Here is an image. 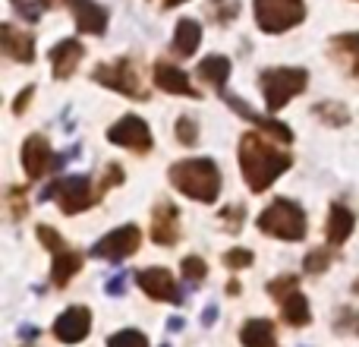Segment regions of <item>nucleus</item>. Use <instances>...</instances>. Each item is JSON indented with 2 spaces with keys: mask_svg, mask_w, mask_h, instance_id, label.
<instances>
[{
  "mask_svg": "<svg viewBox=\"0 0 359 347\" xmlns=\"http://www.w3.org/2000/svg\"><path fill=\"white\" fill-rule=\"evenodd\" d=\"M136 281L151 300H164V303H180V300H183L174 275H170L168 268H158V266L155 268H142V272L136 275Z\"/></svg>",
  "mask_w": 359,
  "mask_h": 347,
  "instance_id": "9b49d317",
  "label": "nucleus"
},
{
  "mask_svg": "<svg viewBox=\"0 0 359 347\" xmlns=\"http://www.w3.org/2000/svg\"><path fill=\"white\" fill-rule=\"evenodd\" d=\"M6 202H10V215L16 218H25V211H29V199H25V190H19V186H13L10 192H6Z\"/></svg>",
  "mask_w": 359,
  "mask_h": 347,
  "instance_id": "72a5a7b5",
  "label": "nucleus"
},
{
  "mask_svg": "<svg viewBox=\"0 0 359 347\" xmlns=\"http://www.w3.org/2000/svg\"><path fill=\"white\" fill-rule=\"evenodd\" d=\"M198 76H202L205 82H211V86L224 89L227 86V79H230V60L227 57H221V54L205 57V60L198 63Z\"/></svg>",
  "mask_w": 359,
  "mask_h": 347,
  "instance_id": "b1692460",
  "label": "nucleus"
},
{
  "mask_svg": "<svg viewBox=\"0 0 359 347\" xmlns=\"http://www.w3.org/2000/svg\"><path fill=\"white\" fill-rule=\"evenodd\" d=\"M69 10H73V22L79 32L86 35H104L107 29V10L95 0H69Z\"/></svg>",
  "mask_w": 359,
  "mask_h": 347,
  "instance_id": "2eb2a0df",
  "label": "nucleus"
},
{
  "mask_svg": "<svg viewBox=\"0 0 359 347\" xmlns=\"http://www.w3.org/2000/svg\"><path fill=\"white\" fill-rule=\"evenodd\" d=\"M221 98L227 101L230 107H233L236 117H243L246 124L259 126V130H262V133H268V136H271L274 143H293V130H290L287 124H280V120H268V117H262L259 111H252V107H249L246 101L236 98V95H230V92H221Z\"/></svg>",
  "mask_w": 359,
  "mask_h": 347,
  "instance_id": "9d476101",
  "label": "nucleus"
},
{
  "mask_svg": "<svg viewBox=\"0 0 359 347\" xmlns=\"http://www.w3.org/2000/svg\"><path fill=\"white\" fill-rule=\"evenodd\" d=\"M123 284H126V275H117V278L107 284V294H114V297H117V294L123 291Z\"/></svg>",
  "mask_w": 359,
  "mask_h": 347,
  "instance_id": "58836bf2",
  "label": "nucleus"
},
{
  "mask_svg": "<svg viewBox=\"0 0 359 347\" xmlns=\"http://www.w3.org/2000/svg\"><path fill=\"white\" fill-rule=\"evenodd\" d=\"M255 262V256L249 249H227L224 253V266L227 268H249Z\"/></svg>",
  "mask_w": 359,
  "mask_h": 347,
  "instance_id": "f704fd0d",
  "label": "nucleus"
},
{
  "mask_svg": "<svg viewBox=\"0 0 359 347\" xmlns=\"http://www.w3.org/2000/svg\"><path fill=\"white\" fill-rule=\"evenodd\" d=\"M155 86L161 89V92H170V95L198 98V92L192 89L189 76H186L180 67H174V63H168V60H158V63H155Z\"/></svg>",
  "mask_w": 359,
  "mask_h": 347,
  "instance_id": "dca6fc26",
  "label": "nucleus"
},
{
  "mask_svg": "<svg viewBox=\"0 0 359 347\" xmlns=\"http://www.w3.org/2000/svg\"><path fill=\"white\" fill-rule=\"evenodd\" d=\"M32 92H35V89H22V92H19V98L16 101H13V114H22L25 111V107H29V101H32Z\"/></svg>",
  "mask_w": 359,
  "mask_h": 347,
  "instance_id": "4c0bfd02",
  "label": "nucleus"
},
{
  "mask_svg": "<svg viewBox=\"0 0 359 347\" xmlns=\"http://www.w3.org/2000/svg\"><path fill=\"white\" fill-rule=\"evenodd\" d=\"M262 92H265V105L271 114H278L280 107H287V101L297 98L309 82V73L297 67H274L262 73Z\"/></svg>",
  "mask_w": 359,
  "mask_h": 347,
  "instance_id": "20e7f679",
  "label": "nucleus"
},
{
  "mask_svg": "<svg viewBox=\"0 0 359 347\" xmlns=\"http://www.w3.org/2000/svg\"><path fill=\"white\" fill-rule=\"evenodd\" d=\"M221 218H224V224H227L230 234H240V228H243V205L224 209V211H221Z\"/></svg>",
  "mask_w": 359,
  "mask_h": 347,
  "instance_id": "e433bc0d",
  "label": "nucleus"
},
{
  "mask_svg": "<svg viewBox=\"0 0 359 347\" xmlns=\"http://www.w3.org/2000/svg\"><path fill=\"white\" fill-rule=\"evenodd\" d=\"M117 183H123V168L120 164H107L104 168V177L98 180V196H104L111 186H117Z\"/></svg>",
  "mask_w": 359,
  "mask_h": 347,
  "instance_id": "c9c22d12",
  "label": "nucleus"
},
{
  "mask_svg": "<svg viewBox=\"0 0 359 347\" xmlns=\"http://www.w3.org/2000/svg\"><path fill=\"white\" fill-rule=\"evenodd\" d=\"M79 268H82V256L76 253V249H63V253H57L54 266H50V281H54L57 287H67L69 278H73Z\"/></svg>",
  "mask_w": 359,
  "mask_h": 347,
  "instance_id": "5701e85b",
  "label": "nucleus"
},
{
  "mask_svg": "<svg viewBox=\"0 0 359 347\" xmlns=\"http://www.w3.org/2000/svg\"><path fill=\"white\" fill-rule=\"evenodd\" d=\"M353 291H356V294H359V281H356V284H353Z\"/></svg>",
  "mask_w": 359,
  "mask_h": 347,
  "instance_id": "79ce46f5",
  "label": "nucleus"
},
{
  "mask_svg": "<svg viewBox=\"0 0 359 347\" xmlns=\"http://www.w3.org/2000/svg\"><path fill=\"white\" fill-rule=\"evenodd\" d=\"M41 199H54V202L60 205V211L79 215V211L92 209L101 196H98V186H92L88 177H63V180H57V183H50L48 190L41 192Z\"/></svg>",
  "mask_w": 359,
  "mask_h": 347,
  "instance_id": "39448f33",
  "label": "nucleus"
},
{
  "mask_svg": "<svg viewBox=\"0 0 359 347\" xmlns=\"http://www.w3.org/2000/svg\"><path fill=\"white\" fill-rule=\"evenodd\" d=\"M202 41V25L196 19H180L177 29H174V41H170V51L177 57H192Z\"/></svg>",
  "mask_w": 359,
  "mask_h": 347,
  "instance_id": "412c9836",
  "label": "nucleus"
},
{
  "mask_svg": "<svg viewBox=\"0 0 359 347\" xmlns=\"http://www.w3.org/2000/svg\"><path fill=\"white\" fill-rule=\"evenodd\" d=\"M107 347H149V338L136 329H123V332L107 338Z\"/></svg>",
  "mask_w": 359,
  "mask_h": 347,
  "instance_id": "bb28decb",
  "label": "nucleus"
},
{
  "mask_svg": "<svg viewBox=\"0 0 359 347\" xmlns=\"http://www.w3.org/2000/svg\"><path fill=\"white\" fill-rule=\"evenodd\" d=\"M259 230L278 240H303L306 237V211L293 199H274L259 215Z\"/></svg>",
  "mask_w": 359,
  "mask_h": 347,
  "instance_id": "7ed1b4c3",
  "label": "nucleus"
},
{
  "mask_svg": "<svg viewBox=\"0 0 359 347\" xmlns=\"http://www.w3.org/2000/svg\"><path fill=\"white\" fill-rule=\"evenodd\" d=\"M168 177L183 196L205 202V205H211L217 199V192H221V171H217V164L211 158H186V162H177V164H170Z\"/></svg>",
  "mask_w": 359,
  "mask_h": 347,
  "instance_id": "f03ea898",
  "label": "nucleus"
},
{
  "mask_svg": "<svg viewBox=\"0 0 359 347\" xmlns=\"http://www.w3.org/2000/svg\"><path fill=\"white\" fill-rule=\"evenodd\" d=\"M331 57L347 73H359V32H347V35L331 38Z\"/></svg>",
  "mask_w": 359,
  "mask_h": 347,
  "instance_id": "aec40b11",
  "label": "nucleus"
},
{
  "mask_svg": "<svg viewBox=\"0 0 359 347\" xmlns=\"http://www.w3.org/2000/svg\"><path fill=\"white\" fill-rule=\"evenodd\" d=\"M328 266H331V253H328V249H312V253L306 256V262H303V268H306L309 275L328 272Z\"/></svg>",
  "mask_w": 359,
  "mask_h": 347,
  "instance_id": "7c9ffc66",
  "label": "nucleus"
},
{
  "mask_svg": "<svg viewBox=\"0 0 359 347\" xmlns=\"http://www.w3.org/2000/svg\"><path fill=\"white\" fill-rule=\"evenodd\" d=\"M107 143L120 145V149L139 152V155H145V152L155 145V143H151L149 124H145L142 117H136V114H126L123 120H117V124L107 130Z\"/></svg>",
  "mask_w": 359,
  "mask_h": 347,
  "instance_id": "6e6552de",
  "label": "nucleus"
},
{
  "mask_svg": "<svg viewBox=\"0 0 359 347\" xmlns=\"http://www.w3.org/2000/svg\"><path fill=\"white\" fill-rule=\"evenodd\" d=\"M88 329H92V313L86 306H69L54 322V338L63 344H79L88 335Z\"/></svg>",
  "mask_w": 359,
  "mask_h": 347,
  "instance_id": "ddd939ff",
  "label": "nucleus"
},
{
  "mask_svg": "<svg viewBox=\"0 0 359 347\" xmlns=\"http://www.w3.org/2000/svg\"><path fill=\"white\" fill-rule=\"evenodd\" d=\"M312 114H316L322 124H331V126H347L350 124V111L344 105H337V101H322V105L312 107Z\"/></svg>",
  "mask_w": 359,
  "mask_h": 347,
  "instance_id": "a878e982",
  "label": "nucleus"
},
{
  "mask_svg": "<svg viewBox=\"0 0 359 347\" xmlns=\"http://www.w3.org/2000/svg\"><path fill=\"white\" fill-rule=\"evenodd\" d=\"M227 294H230V297H236V294H240V284H236V281H230V284H227Z\"/></svg>",
  "mask_w": 359,
  "mask_h": 347,
  "instance_id": "ea45409f",
  "label": "nucleus"
},
{
  "mask_svg": "<svg viewBox=\"0 0 359 347\" xmlns=\"http://www.w3.org/2000/svg\"><path fill=\"white\" fill-rule=\"evenodd\" d=\"M293 291H297V275H284V278H274L271 284H268V294H271L274 300H280V303H284Z\"/></svg>",
  "mask_w": 359,
  "mask_h": 347,
  "instance_id": "c756f323",
  "label": "nucleus"
},
{
  "mask_svg": "<svg viewBox=\"0 0 359 347\" xmlns=\"http://www.w3.org/2000/svg\"><path fill=\"white\" fill-rule=\"evenodd\" d=\"M180 268H183V278H189V281H205V275H208V266H205V259L202 256H186L183 262H180Z\"/></svg>",
  "mask_w": 359,
  "mask_h": 347,
  "instance_id": "c85d7f7f",
  "label": "nucleus"
},
{
  "mask_svg": "<svg viewBox=\"0 0 359 347\" xmlns=\"http://www.w3.org/2000/svg\"><path fill=\"white\" fill-rule=\"evenodd\" d=\"M13 4H16V10L22 13L25 19H38L44 6H57L60 0H13Z\"/></svg>",
  "mask_w": 359,
  "mask_h": 347,
  "instance_id": "2f4dec72",
  "label": "nucleus"
},
{
  "mask_svg": "<svg viewBox=\"0 0 359 347\" xmlns=\"http://www.w3.org/2000/svg\"><path fill=\"white\" fill-rule=\"evenodd\" d=\"M290 164H293L290 152H284L274 143H268L262 133H246V136L240 139L243 180H246V186L252 192H265Z\"/></svg>",
  "mask_w": 359,
  "mask_h": 347,
  "instance_id": "f257e3e1",
  "label": "nucleus"
},
{
  "mask_svg": "<svg viewBox=\"0 0 359 347\" xmlns=\"http://www.w3.org/2000/svg\"><path fill=\"white\" fill-rule=\"evenodd\" d=\"M174 136H177V143H180V145H196V139H198V126H196V120H192L189 114H183V117L177 120Z\"/></svg>",
  "mask_w": 359,
  "mask_h": 347,
  "instance_id": "cd10ccee",
  "label": "nucleus"
},
{
  "mask_svg": "<svg viewBox=\"0 0 359 347\" xmlns=\"http://www.w3.org/2000/svg\"><path fill=\"white\" fill-rule=\"evenodd\" d=\"M38 240H41L44 249H50V253H63V237L57 234L54 228H48V224H38Z\"/></svg>",
  "mask_w": 359,
  "mask_h": 347,
  "instance_id": "473e14b6",
  "label": "nucleus"
},
{
  "mask_svg": "<svg viewBox=\"0 0 359 347\" xmlns=\"http://www.w3.org/2000/svg\"><path fill=\"white\" fill-rule=\"evenodd\" d=\"M142 243V234H139L136 224H126V228H117L111 234H104L98 243L92 247V256L95 259H111V262H120L126 256H133Z\"/></svg>",
  "mask_w": 359,
  "mask_h": 347,
  "instance_id": "1a4fd4ad",
  "label": "nucleus"
},
{
  "mask_svg": "<svg viewBox=\"0 0 359 347\" xmlns=\"http://www.w3.org/2000/svg\"><path fill=\"white\" fill-rule=\"evenodd\" d=\"M92 79L114 89V92L126 95V98H136V101L149 98V92L142 89V82H139V76H136V67H133L126 57L117 63H101L98 70H92Z\"/></svg>",
  "mask_w": 359,
  "mask_h": 347,
  "instance_id": "0eeeda50",
  "label": "nucleus"
},
{
  "mask_svg": "<svg viewBox=\"0 0 359 347\" xmlns=\"http://www.w3.org/2000/svg\"><path fill=\"white\" fill-rule=\"evenodd\" d=\"M82 54H86V48H82L79 41H73V38L60 41L50 51V73H54L57 79H69V76L76 73V67H79Z\"/></svg>",
  "mask_w": 359,
  "mask_h": 347,
  "instance_id": "a211bd4d",
  "label": "nucleus"
},
{
  "mask_svg": "<svg viewBox=\"0 0 359 347\" xmlns=\"http://www.w3.org/2000/svg\"><path fill=\"white\" fill-rule=\"evenodd\" d=\"M243 347H274V322L271 319H249L240 332Z\"/></svg>",
  "mask_w": 359,
  "mask_h": 347,
  "instance_id": "4be33fe9",
  "label": "nucleus"
},
{
  "mask_svg": "<svg viewBox=\"0 0 359 347\" xmlns=\"http://www.w3.org/2000/svg\"><path fill=\"white\" fill-rule=\"evenodd\" d=\"M151 240L161 247H174L180 240V211L170 199H161L151 209Z\"/></svg>",
  "mask_w": 359,
  "mask_h": 347,
  "instance_id": "f8f14e48",
  "label": "nucleus"
},
{
  "mask_svg": "<svg viewBox=\"0 0 359 347\" xmlns=\"http://www.w3.org/2000/svg\"><path fill=\"white\" fill-rule=\"evenodd\" d=\"M284 319H287V325H293V329H299V325H309L312 313H309V303H306V297L299 291H293L290 297L284 300Z\"/></svg>",
  "mask_w": 359,
  "mask_h": 347,
  "instance_id": "393cba45",
  "label": "nucleus"
},
{
  "mask_svg": "<svg viewBox=\"0 0 359 347\" xmlns=\"http://www.w3.org/2000/svg\"><path fill=\"white\" fill-rule=\"evenodd\" d=\"M0 48H4L6 57H13V60H19V63L35 60V41H32V35L19 32L16 25H10V22L0 25Z\"/></svg>",
  "mask_w": 359,
  "mask_h": 347,
  "instance_id": "f3484780",
  "label": "nucleus"
},
{
  "mask_svg": "<svg viewBox=\"0 0 359 347\" xmlns=\"http://www.w3.org/2000/svg\"><path fill=\"white\" fill-rule=\"evenodd\" d=\"M50 164H57L54 162V155H50V143L44 136H29L22 143V168H25V177L29 180H38V177H44L48 171H54Z\"/></svg>",
  "mask_w": 359,
  "mask_h": 347,
  "instance_id": "4468645a",
  "label": "nucleus"
},
{
  "mask_svg": "<svg viewBox=\"0 0 359 347\" xmlns=\"http://www.w3.org/2000/svg\"><path fill=\"white\" fill-rule=\"evenodd\" d=\"M306 19V4L303 0H255V22L262 32L278 35Z\"/></svg>",
  "mask_w": 359,
  "mask_h": 347,
  "instance_id": "423d86ee",
  "label": "nucleus"
},
{
  "mask_svg": "<svg viewBox=\"0 0 359 347\" xmlns=\"http://www.w3.org/2000/svg\"><path fill=\"white\" fill-rule=\"evenodd\" d=\"M180 4H186V0H164V10H174Z\"/></svg>",
  "mask_w": 359,
  "mask_h": 347,
  "instance_id": "a19ab883",
  "label": "nucleus"
},
{
  "mask_svg": "<svg viewBox=\"0 0 359 347\" xmlns=\"http://www.w3.org/2000/svg\"><path fill=\"white\" fill-rule=\"evenodd\" d=\"M353 228H356V215H353V211H350L347 205H341V202L331 205V209H328V221H325V237H328L331 247H341V243L353 234Z\"/></svg>",
  "mask_w": 359,
  "mask_h": 347,
  "instance_id": "6ab92c4d",
  "label": "nucleus"
}]
</instances>
